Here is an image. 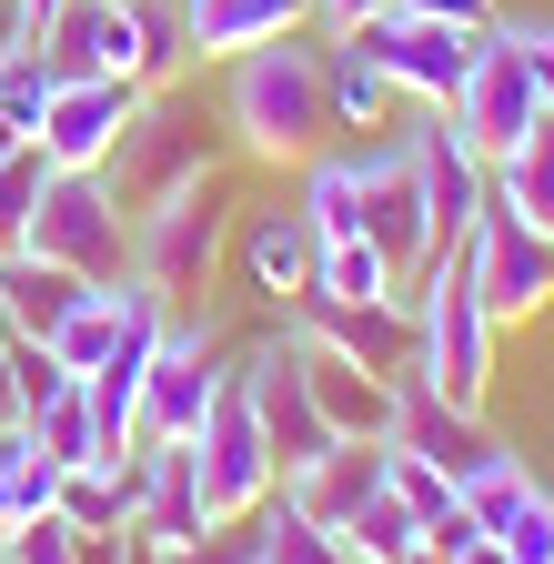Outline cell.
<instances>
[{
  "instance_id": "cell-28",
  "label": "cell",
  "mask_w": 554,
  "mask_h": 564,
  "mask_svg": "<svg viewBox=\"0 0 554 564\" xmlns=\"http://www.w3.org/2000/svg\"><path fill=\"white\" fill-rule=\"evenodd\" d=\"M495 202H504V212H524L534 232H554V121H534L514 152L495 162Z\"/></svg>"
},
{
  "instance_id": "cell-10",
  "label": "cell",
  "mask_w": 554,
  "mask_h": 564,
  "mask_svg": "<svg viewBox=\"0 0 554 564\" xmlns=\"http://www.w3.org/2000/svg\"><path fill=\"white\" fill-rule=\"evenodd\" d=\"M454 121H464V141L484 162H504L514 141L544 121V91H534V70H524V41H514V21H495L474 41V70H464V91H454Z\"/></svg>"
},
{
  "instance_id": "cell-6",
  "label": "cell",
  "mask_w": 554,
  "mask_h": 564,
  "mask_svg": "<svg viewBox=\"0 0 554 564\" xmlns=\"http://www.w3.org/2000/svg\"><path fill=\"white\" fill-rule=\"evenodd\" d=\"M21 252L61 262V272H82V282H121L131 272V212L111 202L101 172H51L41 182V212H31V232Z\"/></svg>"
},
{
  "instance_id": "cell-21",
  "label": "cell",
  "mask_w": 554,
  "mask_h": 564,
  "mask_svg": "<svg viewBox=\"0 0 554 564\" xmlns=\"http://www.w3.org/2000/svg\"><path fill=\"white\" fill-rule=\"evenodd\" d=\"M293 343H303V333H293ZM303 383H313L323 434H363V444L393 434V393H403V383H383V373H363V364H343V352H323V343H303Z\"/></svg>"
},
{
  "instance_id": "cell-45",
  "label": "cell",
  "mask_w": 554,
  "mask_h": 564,
  "mask_svg": "<svg viewBox=\"0 0 554 564\" xmlns=\"http://www.w3.org/2000/svg\"><path fill=\"white\" fill-rule=\"evenodd\" d=\"M232 564H262V554H252V544H242V554H232Z\"/></svg>"
},
{
  "instance_id": "cell-5",
  "label": "cell",
  "mask_w": 554,
  "mask_h": 564,
  "mask_svg": "<svg viewBox=\"0 0 554 564\" xmlns=\"http://www.w3.org/2000/svg\"><path fill=\"white\" fill-rule=\"evenodd\" d=\"M222 383H232V352H222L213 313H172L152 373H142V403H131V444H192Z\"/></svg>"
},
{
  "instance_id": "cell-29",
  "label": "cell",
  "mask_w": 554,
  "mask_h": 564,
  "mask_svg": "<svg viewBox=\"0 0 554 564\" xmlns=\"http://www.w3.org/2000/svg\"><path fill=\"white\" fill-rule=\"evenodd\" d=\"M111 333H121V282H82V303L51 323V364L61 373H101Z\"/></svg>"
},
{
  "instance_id": "cell-23",
  "label": "cell",
  "mask_w": 554,
  "mask_h": 564,
  "mask_svg": "<svg viewBox=\"0 0 554 564\" xmlns=\"http://www.w3.org/2000/svg\"><path fill=\"white\" fill-rule=\"evenodd\" d=\"M293 212L313 223V242H354V232H363V152H343V141H333V152H313Z\"/></svg>"
},
{
  "instance_id": "cell-19",
  "label": "cell",
  "mask_w": 554,
  "mask_h": 564,
  "mask_svg": "<svg viewBox=\"0 0 554 564\" xmlns=\"http://www.w3.org/2000/svg\"><path fill=\"white\" fill-rule=\"evenodd\" d=\"M283 494H293V505L313 514V524H354L363 505H373V494H383V444H363V434H333L303 474H283Z\"/></svg>"
},
{
  "instance_id": "cell-22",
  "label": "cell",
  "mask_w": 554,
  "mask_h": 564,
  "mask_svg": "<svg viewBox=\"0 0 554 564\" xmlns=\"http://www.w3.org/2000/svg\"><path fill=\"white\" fill-rule=\"evenodd\" d=\"M82 303V272H61L41 252H0V323H11L21 343H51V323Z\"/></svg>"
},
{
  "instance_id": "cell-3",
  "label": "cell",
  "mask_w": 554,
  "mask_h": 564,
  "mask_svg": "<svg viewBox=\"0 0 554 564\" xmlns=\"http://www.w3.org/2000/svg\"><path fill=\"white\" fill-rule=\"evenodd\" d=\"M495 333H504V323L484 313L474 272H464L454 252L413 282V383H424V393L484 413V393H495Z\"/></svg>"
},
{
  "instance_id": "cell-38",
  "label": "cell",
  "mask_w": 554,
  "mask_h": 564,
  "mask_svg": "<svg viewBox=\"0 0 554 564\" xmlns=\"http://www.w3.org/2000/svg\"><path fill=\"white\" fill-rule=\"evenodd\" d=\"M514 41H524V70H534V91H544V121H554V31L514 21Z\"/></svg>"
},
{
  "instance_id": "cell-27",
  "label": "cell",
  "mask_w": 554,
  "mask_h": 564,
  "mask_svg": "<svg viewBox=\"0 0 554 564\" xmlns=\"http://www.w3.org/2000/svg\"><path fill=\"white\" fill-rule=\"evenodd\" d=\"M21 434H31V444H41L61 474H72V464H101V454H111V444H101V413H91V393H82V383H61L51 403H31V423H21Z\"/></svg>"
},
{
  "instance_id": "cell-35",
  "label": "cell",
  "mask_w": 554,
  "mask_h": 564,
  "mask_svg": "<svg viewBox=\"0 0 554 564\" xmlns=\"http://www.w3.org/2000/svg\"><path fill=\"white\" fill-rule=\"evenodd\" d=\"M0 564H82V524L51 505V514H31V524L0 534Z\"/></svg>"
},
{
  "instance_id": "cell-8",
  "label": "cell",
  "mask_w": 554,
  "mask_h": 564,
  "mask_svg": "<svg viewBox=\"0 0 554 564\" xmlns=\"http://www.w3.org/2000/svg\"><path fill=\"white\" fill-rule=\"evenodd\" d=\"M383 82H393V101H413V111H454V91H464V70H474V41L484 31H454V21H413V11H383L363 21V31H343Z\"/></svg>"
},
{
  "instance_id": "cell-37",
  "label": "cell",
  "mask_w": 554,
  "mask_h": 564,
  "mask_svg": "<svg viewBox=\"0 0 554 564\" xmlns=\"http://www.w3.org/2000/svg\"><path fill=\"white\" fill-rule=\"evenodd\" d=\"M393 11H413V21H454V31H495V21H504L495 0H393Z\"/></svg>"
},
{
  "instance_id": "cell-43",
  "label": "cell",
  "mask_w": 554,
  "mask_h": 564,
  "mask_svg": "<svg viewBox=\"0 0 554 564\" xmlns=\"http://www.w3.org/2000/svg\"><path fill=\"white\" fill-rule=\"evenodd\" d=\"M121 564H172V554H162L152 534H131V554H121Z\"/></svg>"
},
{
  "instance_id": "cell-11",
  "label": "cell",
  "mask_w": 554,
  "mask_h": 564,
  "mask_svg": "<svg viewBox=\"0 0 554 564\" xmlns=\"http://www.w3.org/2000/svg\"><path fill=\"white\" fill-rule=\"evenodd\" d=\"M403 152H413V182H424V223H434V262H444V252H464L474 212L495 202V162L464 141L454 111H424V121L403 131Z\"/></svg>"
},
{
  "instance_id": "cell-7",
  "label": "cell",
  "mask_w": 554,
  "mask_h": 564,
  "mask_svg": "<svg viewBox=\"0 0 554 564\" xmlns=\"http://www.w3.org/2000/svg\"><path fill=\"white\" fill-rule=\"evenodd\" d=\"M192 464H202V505H213L222 534L252 524V514H262V494L283 484V464H272V444H262V413H252V393H242V364H232V383L213 393V413H202Z\"/></svg>"
},
{
  "instance_id": "cell-25",
  "label": "cell",
  "mask_w": 554,
  "mask_h": 564,
  "mask_svg": "<svg viewBox=\"0 0 554 564\" xmlns=\"http://www.w3.org/2000/svg\"><path fill=\"white\" fill-rule=\"evenodd\" d=\"M323 91H333V131H383L393 121V82L343 31H323Z\"/></svg>"
},
{
  "instance_id": "cell-32",
  "label": "cell",
  "mask_w": 554,
  "mask_h": 564,
  "mask_svg": "<svg viewBox=\"0 0 554 564\" xmlns=\"http://www.w3.org/2000/svg\"><path fill=\"white\" fill-rule=\"evenodd\" d=\"M41 182H51V152L41 141H11V152H0V252H21L31 212H41Z\"/></svg>"
},
{
  "instance_id": "cell-34",
  "label": "cell",
  "mask_w": 554,
  "mask_h": 564,
  "mask_svg": "<svg viewBox=\"0 0 554 564\" xmlns=\"http://www.w3.org/2000/svg\"><path fill=\"white\" fill-rule=\"evenodd\" d=\"M383 494H403L424 524H444V514H454V474H444V464H424V454H403V444H383Z\"/></svg>"
},
{
  "instance_id": "cell-44",
  "label": "cell",
  "mask_w": 554,
  "mask_h": 564,
  "mask_svg": "<svg viewBox=\"0 0 554 564\" xmlns=\"http://www.w3.org/2000/svg\"><path fill=\"white\" fill-rule=\"evenodd\" d=\"M11 141H21V131H11V121H0V152H11Z\"/></svg>"
},
{
  "instance_id": "cell-33",
  "label": "cell",
  "mask_w": 554,
  "mask_h": 564,
  "mask_svg": "<svg viewBox=\"0 0 554 564\" xmlns=\"http://www.w3.org/2000/svg\"><path fill=\"white\" fill-rule=\"evenodd\" d=\"M51 91H61V70H51L41 51H11V61H0V121H11L21 141L41 131V111H51Z\"/></svg>"
},
{
  "instance_id": "cell-4",
  "label": "cell",
  "mask_w": 554,
  "mask_h": 564,
  "mask_svg": "<svg viewBox=\"0 0 554 564\" xmlns=\"http://www.w3.org/2000/svg\"><path fill=\"white\" fill-rule=\"evenodd\" d=\"M202 172H222V141L202 131V111L162 82V91H142V111L121 121V141H111V162H101V182H111V202L121 212H152L162 192H182V182H202Z\"/></svg>"
},
{
  "instance_id": "cell-40",
  "label": "cell",
  "mask_w": 554,
  "mask_h": 564,
  "mask_svg": "<svg viewBox=\"0 0 554 564\" xmlns=\"http://www.w3.org/2000/svg\"><path fill=\"white\" fill-rule=\"evenodd\" d=\"M373 11H383V0H313V21H323V31H363Z\"/></svg>"
},
{
  "instance_id": "cell-17",
  "label": "cell",
  "mask_w": 554,
  "mask_h": 564,
  "mask_svg": "<svg viewBox=\"0 0 554 564\" xmlns=\"http://www.w3.org/2000/svg\"><path fill=\"white\" fill-rule=\"evenodd\" d=\"M142 454V514H131V534H152L162 554H192V544H213V505H202V464L192 444H131Z\"/></svg>"
},
{
  "instance_id": "cell-2",
  "label": "cell",
  "mask_w": 554,
  "mask_h": 564,
  "mask_svg": "<svg viewBox=\"0 0 554 564\" xmlns=\"http://www.w3.org/2000/svg\"><path fill=\"white\" fill-rule=\"evenodd\" d=\"M222 262H232V182L222 172H202V182L162 192L152 212H131V282L162 313H202Z\"/></svg>"
},
{
  "instance_id": "cell-39",
  "label": "cell",
  "mask_w": 554,
  "mask_h": 564,
  "mask_svg": "<svg viewBox=\"0 0 554 564\" xmlns=\"http://www.w3.org/2000/svg\"><path fill=\"white\" fill-rule=\"evenodd\" d=\"M21 423V333L0 323V434H11Z\"/></svg>"
},
{
  "instance_id": "cell-1",
  "label": "cell",
  "mask_w": 554,
  "mask_h": 564,
  "mask_svg": "<svg viewBox=\"0 0 554 564\" xmlns=\"http://www.w3.org/2000/svg\"><path fill=\"white\" fill-rule=\"evenodd\" d=\"M222 141L262 172H303L333 152V91H323V41H262L222 61Z\"/></svg>"
},
{
  "instance_id": "cell-41",
  "label": "cell",
  "mask_w": 554,
  "mask_h": 564,
  "mask_svg": "<svg viewBox=\"0 0 554 564\" xmlns=\"http://www.w3.org/2000/svg\"><path fill=\"white\" fill-rule=\"evenodd\" d=\"M31 51V0H0V61Z\"/></svg>"
},
{
  "instance_id": "cell-18",
  "label": "cell",
  "mask_w": 554,
  "mask_h": 564,
  "mask_svg": "<svg viewBox=\"0 0 554 564\" xmlns=\"http://www.w3.org/2000/svg\"><path fill=\"white\" fill-rule=\"evenodd\" d=\"M383 444H403V454H424V464H444L454 484L495 454V434H484V413H464V403H444V393H424L403 373V393H393V434Z\"/></svg>"
},
{
  "instance_id": "cell-42",
  "label": "cell",
  "mask_w": 554,
  "mask_h": 564,
  "mask_svg": "<svg viewBox=\"0 0 554 564\" xmlns=\"http://www.w3.org/2000/svg\"><path fill=\"white\" fill-rule=\"evenodd\" d=\"M454 564H514V554H504V544H495V534H474V544H464V554H454Z\"/></svg>"
},
{
  "instance_id": "cell-36",
  "label": "cell",
  "mask_w": 554,
  "mask_h": 564,
  "mask_svg": "<svg viewBox=\"0 0 554 564\" xmlns=\"http://www.w3.org/2000/svg\"><path fill=\"white\" fill-rule=\"evenodd\" d=\"M495 544H504L514 564H554V484H534V494H524V505H514V524H504Z\"/></svg>"
},
{
  "instance_id": "cell-24",
  "label": "cell",
  "mask_w": 554,
  "mask_h": 564,
  "mask_svg": "<svg viewBox=\"0 0 554 564\" xmlns=\"http://www.w3.org/2000/svg\"><path fill=\"white\" fill-rule=\"evenodd\" d=\"M242 544H252L262 564H354V554H343V534H333V524H313V514L293 505L283 484L262 494V514L242 524Z\"/></svg>"
},
{
  "instance_id": "cell-15",
  "label": "cell",
  "mask_w": 554,
  "mask_h": 564,
  "mask_svg": "<svg viewBox=\"0 0 554 564\" xmlns=\"http://www.w3.org/2000/svg\"><path fill=\"white\" fill-rule=\"evenodd\" d=\"M363 242L403 282L434 272V223H424V182H413V152H403V141H393V152H363Z\"/></svg>"
},
{
  "instance_id": "cell-30",
  "label": "cell",
  "mask_w": 554,
  "mask_h": 564,
  "mask_svg": "<svg viewBox=\"0 0 554 564\" xmlns=\"http://www.w3.org/2000/svg\"><path fill=\"white\" fill-rule=\"evenodd\" d=\"M51 505H61V464L11 423V434H0V534L31 524V514H51Z\"/></svg>"
},
{
  "instance_id": "cell-12",
  "label": "cell",
  "mask_w": 554,
  "mask_h": 564,
  "mask_svg": "<svg viewBox=\"0 0 554 564\" xmlns=\"http://www.w3.org/2000/svg\"><path fill=\"white\" fill-rule=\"evenodd\" d=\"M232 364H242V393H252V413H262L272 464L303 474L333 434H323V413H313V383H303V343H293V323H283V333H262L252 352H232Z\"/></svg>"
},
{
  "instance_id": "cell-16",
  "label": "cell",
  "mask_w": 554,
  "mask_h": 564,
  "mask_svg": "<svg viewBox=\"0 0 554 564\" xmlns=\"http://www.w3.org/2000/svg\"><path fill=\"white\" fill-rule=\"evenodd\" d=\"M313 223H303V212H242V223H232V272H242V293L272 313V323H283L303 293H313Z\"/></svg>"
},
{
  "instance_id": "cell-13",
  "label": "cell",
  "mask_w": 554,
  "mask_h": 564,
  "mask_svg": "<svg viewBox=\"0 0 554 564\" xmlns=\"http://www.w3.org/2000/svg\"><path fill=\"white\" fill-rule=\"evenodd\" d=\"M131 111H142V82H121V70H82V82L51 91V111H41L31 141L51 152V172H101Z\"/></svg>"
},
{
  "instance_id": "cell-20",
  "label": "cell",
  "mask_w": 554,
  "mask_h": 564,
  "mask_svg": "<svg viewBox=\"0 0 554 564\" xmlns=\"http://www.w3.org/2000/svg\"><path fill=\"white\" fill-rule=\"evenodd\" d=\"M172 11H182L192 61H242L262 41H293L313 21V0H172Z\"/></svg>"
},
{
  "instance_id": "cell-31",
  "label": "cell",
  "mask_w": 554,
  "mask_h": 564,
  "mask_svg": "<svg viewBox=\"0 0 554 564\" xmlns=\"http://www.w3.org/2000/svg\"><path fill=\"white\" fill-rule=\"evenodd\" d=\"M413 544H424V514H413L403 494H373V505L343 524V554L354 564H413Z\"/></svg>"
},
{
  "instance_id": "cell-14",
  "label": "cell",
  "mask_w": 554,
  "mask_h": 564,
  "mask_svg": "<svg viewBox=\"0 0 554 564\" xmlns=\"http://www.w3.org/2000/svg\"><path fill=\"white\" fill-rule=\"evenodd\" d=\"M283 323H293L303 343L343 352V364L383 373V383H403V373H413V303H323V293H303Z\"/></svg>"
},
{
  "instance_id": "cell-26",
  "label": "cell",
  "mask_w": 554,
  "mask_h": 564,
  "mask_svg": "<svg viewBox=\"0 0 554 564\" xmlns=\"http://www.w3.org/2000/svg\"><path fill=\"white\" fill-rule=\"evenodd\" d=\"M313 293H323V303H413V282L354 232V242H323V252H313Z\"/></svg>"
},
{
  "instance_id": "cell-9",
  "label": "cell",
  "mask_w": 554,
  "mask_h": 564,
  "mask_svg": "<svg viewBox=\"0 0 554 564\" xmlns=\"http://www.w3.org/2000/svg\"><path fill=\"white\" fill-rule=\"evenodd\" d=\"M454 262L474 272V293H484V313H495V323H534V313H554V232H534L524 212L484 202Z\"/></svg>"
}]
</instances>
